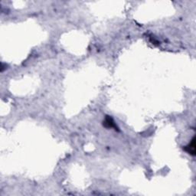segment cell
Listing matches in <instances>:
<instances>
[{
  "label": "cell",
  "instance_id": "cell-1",
  "mask_svg": "<svg viewBox=\"0 0 196 196\" xmlns=\"http://www.w3.org/2000/svg\"><path fill=\"white\" fill-rule=\"evenodd\" d=\"M184 150L187 152L188 153H189L191 156H194L195 155V139L194 137H193L192 140L191 141V143L186 146L184 148Z\"/></svg>",
  "mask_w": 196,
  "mask_h": 196
},
{
  "label": "cell",
  "instance_id": "cell-2",
  "mask_svg": "<svg viewBox=\"0 0 196 196\" xmlns=\"http://www.w3.org/2000/svg\"><path fill=\"white\" fill-rule=\"evenodd\" d=\"M103 126L107 128H116V125L114 123L113 120L109 116H106L105 118V120L103 121Z\"/></svg>",
  "mask_w": 196,
  "mask_h": 196
}]
</instances>
